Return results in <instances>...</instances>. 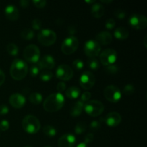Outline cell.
<instances>
[{"mask_svg": "<svg viewBox=\"0 0 147 147\" xmlns=\"http://www.w3.org/2000/svg\"><path fill=\"white\" fill-rule=\"evenodd\" d=\"M65 98L62 93H53L47 96L43 103V108L47 112L58 111L64 106Z\"/></svg>", "mask_w": 147, "mask_h": 147, "instance_id": "cell-1", "label": "cell"}, {"mask_svg": "<svg viewBox=\"0 0 147 147\" xmlns=\"http://www.w3.org/2000/svg\"><path fill=\"white\" fill-rule=\"evenodd\" d=\"M28 73V66L24 60L16 58L14 60L10 67V75L16 80L24 79Z\"/></svg>", "mask_w": 147, "mask_h": 147, "instance_id": "cell-2", "label": "cell"}, {"mask_svg": "<svg viewBox=\"0 0 147 147\" xmlns=\"http://www.w3.org/2000/svg\"><path fill=\"white\" fill-rule=\"evenodd\" d=\"M22 126L24 131L30 134H34L37 133L41 127L39 119L36 116L30 114L27 115L23 119Z\"/></svg>", "mask_w": 147, "mask_h": 147, "instance_id": "cell-3", "label": "cell"}, {"mask_svg": "<svg viewBox=\"0 0 147 147\" xmlns=\"http://www.w3.org/2000/svg\"><path fill=\"white\" fill-rule=\"evenodd\" d=\"M83 109L89 116L96 117V116L101 115L104 111V106L99 100H91L84 103Z\"/></svg>", "mask_w": 147, "mask_h": 147, "instance_id": "cell-4", "label": "cell"}, {"mask_svg": "<svg viewBox=\"0 0 147 147\" xmlns=\"http://www.w3.org/2000/svg\"><path fill=\"white\" fill-rule=\"evenodd\" d=\"M38 42L43 46L53 45L57 40V34L53 30L49 29H43L40 30L37 34Z\"/></svg>", "mask_w": 147, "mask_h": 147, "instance_id": "cell-5", "label": "cell"}, {"mask_svg": "<svg viewBox=\"0 0 147 147\" xmlns=\"http://www.w3.org/2000/svg\"><path fill=\"white\" fill-rule=\"evenodd\" d=\"M23 57L29 63L36 64L38 63L40 57V49L36 45H29L23 51Z\"/></svg>", "mask_w": 147, "mask_h": 147, "instance_id": "cell-6", "label": "cell"}, {"mask_svg": "<svg viewBox=\"0 0 147 147\" xmlns=\"http://www.w3.org/2000/svg\"><path fill=\"white\" fill-rule=\"evenodd\" d=\"M79 41L75 36H69L63 40L61 45V50L65 55H71L77 50Z\"/></svg>", "mask_w": 147, "mask_h": 147, "instance_id": "cell-7", "label": "cell"}, {"mask_svg": "<svg viewBox=\"0 0 147 147\" xmlns=\"http://www.w3.org/2000/svg\"><path fill=\"white\" fill-rule=\"evenodd\" d=\"M105 98L106 100H109L111 103H116L119 102L121 98V92L119 87L114 85H110L105 88L103 91Z\"/></svg>", "mask_w": 147, "mask_h": 147, "instance_id": "cell-8", "label": "cell"}, {"mask_svg": "<svg viewBox=\"0 0 147 147\" xmlns=\"http://www.w3.org/2000/svg\"><path fill=\"white\" fill-rule=\"evenodd\" d=\"M100 62L103 65L109 66L113 65L117 60V52L111 48H107L99 55Z\"/></svg>", "mask_w": 147, "mask_h": 147, "instance_id": "cell-9", "label": "cell"}, {"mask_svg": "<svg viewBox=\"0 0 147 147\" xmlns=\"http://www.w3.org/2000/svg\"><path fill=\"white\" fill-rule=\"evenodd\" d=\"M100 45L94 40H88L84 45L85 54L89 57V58L98 56L100 55Z\"/></svg>", "mask_w": 147, "mask_h": 147, "instance_id": "cell-10", "label": "cell"}, {"mask_svg": "<svg viewBox=\"0 0 147 147\" xmlns=\"http://www.w3.org/2000/svg\"><path fill=\"white\" fill-rule=\"evenodd\" d=\"M129 24L134 30H144L147 26V19L144 15L135 14L129 17Z\"/></svg>", "mask_w": 147, "mask_h": 147, "instance_id": "cell-11", "label": "cell"}, {"mask_svg": "<svg viewBox=\"0 0 147 147\" xmlns=\"http://www.w3.org/2000/svg\"><path fill=\"white\" fill-rule=\"evenodd\" d=\"M79 83L83 89L90 90L96 83V77L91 72L85 71L79 78Z\"/></svg>", "mask_w": 147, "mask_h": 147, "instance_id": "cell-12", "label": "cell"}, {"mask_svg": "<svg viewBox=\"0 0 147 147\" xmlns=\"http://www.w3.org/2000/svg\"><path fill=\"white\" fill-rule=\"evenodd\" d=\"M73 70L71 67L66 64H62L57 67L55 76L61 80H70L73 77Z\"/></svg>", "mask_w": 147, "mask_h": 147, "instance_id": "cell-13", "label": "cell"}, {"mask_svg": "<svg viewBox=\"0 0 147 147\" xmlns=\"http://www.w3.org/2000/svg\"><path fill=\"white\" fill-rule=\"evenodd\" d=\"M37 65L40 67V70H51L55 65V60L53 56L50 55H44L41 59H40L38 63H37Z\"/></svg>", "mask_w": 147, "mask_h": 147, "instance_id": "cell-14", "label": "cell"}, {"mask_svg": "<svg viewBox=\"0 0 147 147\" xmlns=\"http://www.w3.org/2000/svg\"><path fill=\"white\" fill-rule=\"evenodd\" d=\"M76 143V136L72 134H65L60 136L57 142L59 147H73Z\"/></svg>", "mask_w": 147, "mask_h": 147, "instance_id": "cell-15", "label": "cell"}, {"mask_svg": "<svg viewBox=\"0 0 147 147\" xmlns=\"http://www.w3.org/2000/svg\"><path fill=\"white\" fill-rule=\"evenodd\" d=\"M9 102L12 107L15 109H21L24 106L26 99L24 96L18 93H13L9 98Z\"/></svg>", "mask_w": 147, "mask_h": 147, "instance_id": "cell-16", "label": "cell"}, {"mask_svg": "<svg viewBox=\"0 0 147 147\" xmlns=\"http://www.w3.org/2000/svg\"><path fill=\"white\" fill-rule=\"evenodd\" d=\"M121 116L117 112H111L106 116L104 121L109 127H116L121 122Z\"/></svg>", "mask_w": 147, "mask_h": 147, "instance_id": "cell-17", "label": "cell"}, {"mask_svg": "<svg viewBox=\"0 0 147 147\" xmlns=\"http://www.w3.org/2000/svg\"><path fill=\"white\" fill-rule=\"evenodd\" d=\"M113 40V37L112 34L109 32L103 31L99 32L98 34H96V41L98 43L99 45H107L111 43Z\"/></svg>", "mask_w": 147, "mask_h": 147, "instance_id": "cell-18", "label": "cell"}, {"mask_svg": "<svg viewBox=\"0 0 147 147\" xmlns=\"http://www.w3.org/2000/svg\"><path fill=\"white\" fill-rule=\"evenodd\" d=\"M4 14H5L6 17L11 21L17 20L20 16L18 9L13 4H9L4 9Z\"/></svg>", "mask_w": 147, "mask_h": 147, "instance_id": "cell-19", "label": "cell"}, {"mask_svg": "<svg viewBox=\"0 0 147 147\" xmlns=\"http://www.w3.org/2000/svg\"><path fill=\"white\" fill-rule=\"evenodd\" d=\"M91 14L95 18H101L105 12V9L103 6L100 3H95L91 7Z\"/></svg>", "mask_w": 147, "mask_h": 147, "instance_id": "cell-20", "label": "cell"}, {"mask_svg": "<svg viewBox=\"0 0 147 147\" xmlns=\"http://www.w3.org/2000/svg\"><path fill=\"white\" fill-rule=\"evenodd\" d=\"M83 108H84V103H82L80 100L76 102L73 107L71 108L70 110V115L73 117H78L80 116L83 111Z\"/></svg>", "mask_w": 147, "mask_h": 147, "instance_id": "cell-21", "label": "cell"}, {"mask_svg": "<svg viewBox=\"0 0 147 147\" xmlns=\"http://www.w3.org/2000/svg\"><path fill=\"white\" fill-rule=\"evenodd\" d=\"M114 36L116 39L121 40H126L129 37V32L126 27H118L114 31Z\"/></svg>", "mask_w": 147, "mask_h": 147, "instance_id": "cell-22", "label": "cell"}, {"mask_svg": "<svg viewBox=\"0 0 147 147\" xmlns=\"http://www.w3.org/2000/svg\"><path fill=\"white\" fill-rule=\"evenodd\" d=\"M80 94V90L76 86H71L68 88L65 92V96L69 99H76Z\"/></svg>", "mask_w": 147, "mask_h": 147, "instance_id": "cell-23", "label": "cell"}, {"mask_svg": "<svg viewBox=\"0 0 147 147\" xmlns=\"http://www.w3.org/2000/svg\"><path fill=\"white\" fill-rule=\"evenodd\" d=\"M29 100H30V103H32V104L39 105L42 101V96L40 93L34 92V93L30 94V97H29Z\"/></svg>", "mask_w": 147, "mask_h": 147, "instance_id": "cell-24", "label": "cell"}, {"mask_svg": "<svg viewBox=\"0 0 147 147\" xmlns=\"http://www.w3.org/2000/svg\"><path fill=\"white\" fill-rule=\"evenodd\" d=\"M20 36L22 39L25 40H30L34 37V33L32 30L30 28H25L21 32Z\"/></svg>", "mask_w": 147, "mask_h": 147, "instance_id": "cell-25", "label": "cell"}, {"mask_svg": "<svg viewBox=\"0 0 147 147\" xmlns=\"http://www.w3.org/2000/svg\"><path fill=\"white\" fill-rule=\"evenodd\" d=\"M43 133L47 136L50 137H53V136H55L57 134V130L53 127L51 125H46L43 128Z\"/></svg>", "mask_w": 147, "mask_h": 147, "instance_id": "cell-26", "label": "cell"}, {"mask_svg": "<svg viewBox=\"0 0 147 147\" xmlns=\"http://www.w3.org/2000/svg\"><path fill=\"white\" fill-rule=\"evenodd\" d=\"M53 73L50 70H42L40 74V78L42 81L48 82L53 78Z\"/></svg>", "mask_w": 147, "mask_h": 147, "instance_id": "cell-27", "label": "cell"}, {"mask_svg": "<svg viewBox=\"0 0 147 147\" xmlns=\"http://www.w3.org/2000/svg\"><path fill=\"white\" fill-rule=\"evenodd\" d=\"M88 65L91 70H98V69L100 67V63L96 57H92L88 60Z\"/></svg>", "mask_w": 147, "mask_h": 147, "instance_id": "cell-28", "label": "cell"}, {"mask_svg": "<svg viewBox=\"0 0 147 147\" xmlns=\"http://www.w3.org/2000/svg\"><path fill=\"white\" fill-rule=\"evenodd\" d=\"M86 129H87L86 123L83 121H80L75 126V132L76 134H82L86 131Z\"/></svg>", "mask_w": 147, "mask_h": 147, "instance_id": "cell-29", "label": "cell"}, {"mask_svg": "<svg viewBox=\"0 0 147 147\" xmlns=\"http://www.w3.org/2000/svg\"><path fill=\"white\" fill-rule=\"evenodd\" d=\"M7 51L9 55L12 56L17 55L19 52L18 47L14 43H9L7 45Z\"/></svg>", "mask_w": 147, "mask_h": 147, "instance_id": "cell-30", "label": "cell"}, {"mask_svg": "<svg viewBox=\"0 0 147 147\" xmlns=\"http://www.w3.org/2000/svg\"><path fill=\"white\" fill-rule=\"evenodd\" d=\"M104 70L106 73H109V74L113 75L119 72V67L117 65H111L106 66L104 68Z\"/></svg>", "mask_w": 147, "mask_h": 147, "instance_id": "cell-31", "label": "cell"}, {"mask_svg": "<svg viewBox=\"0 0 147 147\" xmlns=\"http://www.w3.org/2000/svg\"><path fill=\"white\" fill-rule=\"evenodd\" d=\"M103 121H104V119H100V120L93 121L90 124V129H92L93 131H96L98 130V129H99L100 127H101L102 122H103Z\"/></svg>", "mask_w": 147, "mask_h": 147, "instance_id": "cell-32", "label": "cell"}, {"mask_svg": "<svg viewBox=\"0 0 147 147\" xmlns=\"http://www.w3.org/2000/svg\"><path fill=\"white\" fill-rule=\"evenodd\" d=\"M135 91L134 86L132 84H127L124 86L123 89V94L126 95V96H130L132 95Z\"/></svg>", "mask_w": 147, "mask_h": 147, "instance_id": "cell-33", "label": "cell"}, {"mask_svg": "<svg viewBox=\"0 0 147 147\" xmlns=\"http://www.w3.org/2000/svg\"><path fill=\"white\" fill-rule=\"evenodd\" d=\"M40 69L39 67V66L37 65V64H34L33 65L31 66L30 69V74L31 75L32 77H36L37 75L40 73Z\"/></svg>", "mask_w": 147, "mask_h": 147, "instance_id": "cell-34", "label": "cell"}, {"mask_svg": "<svg viewBox=\"0 0 147 147\" xmlns=\"http://www.w3.org/2000/svg\"><path fill=\"white\" fill-rule=\"evenodd\" d=\"M73 66L76 70H80L83 69V66H84V63L80 59H76L73 61Z\"/></svg>", "mask_w": 147, "mask_h": 147, "instance_id": "cell-35", "label": "cell"}, {"mask_svg": "<svg viewBox=\"0 0 147 147\" xmlns=\"http://www.w3.org/2000/svg\"><path fill=\"white\" fill-rule=\"evenodd\" d=\"M116 25V22L113 18L108 19L105 23V27L108 30H113Z\"/></svg>", "mask_w": 147, "mask_h": 147, "instance_id": "cell-36", "label": "cell"}, {"mask_svg": "<svg viewBox=\"0 0 147 147\" xmlns=\"http://www.w3.org/2000/svg\"><path fill=\"white\" fill-rule=\"evenodd\" d=\"M32 27L34 30H40L42 27V22L39 19H34L32 22Z\"/></svg>", "mask_w": 147, "mask_h": 147, "instance_id": "cell-37", "label": "cell"}, {"mask_svg": "<svg viewBox=\"0 0 147 147\" xmlns=\"http://www.w3.org/2000/svg\"><path fill=\"white\" fill-rule=\"evenodd\" d=\"M9 128V123L8 121L4 119L0 121V130L1 131H6L8 130Z\"/></svg>", "mask_w": 147, "mask_h": 147, "instance_id": "cell-38", "label": "cell"}, {"mask_svg": "<svg viewBox=\"0 0 147 147\" xmlns=\"http://www.w3.org/2000/svg\"><path fill=\"white\" fill-rule=\"evenodd\" d=\"M33 4L34 5V7H36L37 8H44L46 6L47 4V1L45 0H34L32 1Z\"/></svg>", "mask_w": 147, "mask_h": 147, "instance_id": "cell-39", "label": "cell"}, {"mask_svg": "<svg viewBox=\"0 0 147 147\" xmlns=\"http://www.w3.org/2000/svg\"><path fill=\"white\" fill-rule=\"evenodd\" d=\"M90 97H91V93L88 91L84 92V93L82 94L81 97H80V101L83 103H86V102L90 100Z\"/></svg>", "mask_w": 147, "mask_h": 147, "instance_id": "cell-40", "label": "cell"}, {"mask_svg": "<svg viewBox=\"0 0 147 147\" xmlns=\"http://www.w3.org/2000/svg\"><path fill=\"white\" fill-rule=\"evenodd\" d=\"M114 15L116 18L119 19V20H123L126 17V13L123 10L119 9H116L114 12Z\"/></svg>", "mask_w": 147, "mask_h": 147, "instance_id": "cell-41", "label": "cell"}, {"mask_svg": "<svg viewBox=\"0 0 147 147\" xmlns=\"http://www.w3.org/2000/svg\"><path fill=\"white\" fill-rule=\"evenodd\" d=\"M93 139H94V135H93V134L88 133V134L86 135V136H85L84 143L88 145V144L91 143V142L93 141Z\"/></svg>", "mask_w": 147, "mask_h": 147, "instance_id": "cell-42", "label": "cell"}, {"mask_svg": "<svg viewBox=\"0 0 147 147\" xmlns=\"http://www.w3.org/2000/svg\"><path fill=\"white\" fill-rule=\"evenodd\" d=\"M66 89V85L65 83L63 81H60L57 83V90L58 91V93H62L63 92H64Z\"/></svg>", "mask_w": 147, "mask_h": 147, "instance_id": "cell-43", "label": "cell"}, {"mask_svg": "<svg viewBox=\"0 0 147 147\" xmlns=\"http://www.w3.org/2000/svg\"><path fill=\"white\" fill-rule=\"evenodd\" d=\"M9 108L7 105L1 104L0 105V115L4 116V115L7 114L9 113Z\"/></svg>", "mask_w": 147, "mask_h": 147, "instance_id": "cell-44", "label": "cell"}, {"mask_svg": "<svg viewBox=\"0 0 147 147\" xmlns=\"http://www.w3.org/2000/svg\"><path fill=\"white\" fill-rule=\"evenodd\" d=\"M19 4H20V7H22V8H27L30 5V1L28 0H21L20 1Z\"/></svg>", "mask_w": 147, "mask_h": 147, "instance_id": "cell-45", "label": "cell"}, {"mask_svg": "<svg viewBox=\"0 0 147 147\" xmlns=\"http://www.w3.org/2000/svg\"><path fill=\"white\" fill-rule=\"evenodd\" d=\"M4 80H5V74H4V72L0 69V86L4 83Z\"/></svg>", "mask_w": 147, "mask_h": 147, "instance_id": "cell-46", "label": "cell"}, {"mask_svg": "<svg viewBox=\"0 0 147 147\" xmlns=\"http://www.w3.org/2000/svg\"><path fill=\"white\" fill-rule=\"evenodd\" d=\"M76 28H75L74 26L71 25L70 26V27H68V29H67V32H68L69 34H70V36H73V34L76 33Z\"/></svg>", "mask_w": 147, "mask_h": 147, "instance_id": "cell-47", "label": "cell"}, {"mask_svg": "<svg viewBox=\"0 0 147 147\" xmlns=\"http://www.w3.org/2000/svg\"><path fill=\"white\" fill-rule=\"evenodd\" d=\"M76 147H88V145L86 144L84 142H81V143H80L79 144H78Z\"/></svg>", "mask_w": 147, "mask_h": 147, "instance_id": "cell-48", "label": "cell"}, {"mask_svg": "<svg viewBox=\"0 0 147 147\" xmlns=\"http://www.w3.org/2000/svg\"><path fill=\"white\" fill-rule=\"evenodd\" d=\"M146 38H147V37L146 36H145V37H144V46L145 47H146Z\"/></svg>", "mask_w": 147, "mask_h": 147, "instance_id": "cell-49", "label": "cell"}, {"mask_svg": "<svg viewBox=\"0 0 147 147\" xmlns=\"http://www.w3.org/2000/svg\"><path fill=\"white\" fill-rule=\"evenodd\" d=\"M86 2L89 3V4H95L96 1H86Z\"/></svg>", "mask_w": 147, "mask_h": 147, "instance_id": "cell-50", "label": "cell"}, {"mask_svg": "<svg viewBox=\"0 0 147 147\" xmlns=\"http://www.w3.org/2000/svg\"><path fill=\"white\" fill-rule=\"evenodd\" d=\"M100 1L103 3H111V2H112V0H110V1H104V0H102V1Z\"/></svg>", "mask_w": 147, "mask_h": 147, "instance_id": "cell-51", "label": "cell"}, {"mask_svg": "<svg viewBox=\"0 0 147 147\" xmlns=\"http://www.w3.org/2000/svg\"><path fill=\"white\" fill-rule=\"evenodd\" d=\"M24 147H32V146H24Z\"/></svg>", "mask_w": 147, "mask_h": 147, "instance_id": "cell-52", "label": "cell"}, {"mask_svg": "<svg viewBox=\"0 0 147 147\" xmlns=\"http://www.w3.org/2000/svg\"><path fill=\"white\" fill-rule=\"evenodd\" d=\"M44 147H50V146H44Z\"/></svg>", "mask_w": 147, "mask_h": 147, "instance_id": "cell-53", "label": "cell"}]
</instances>
